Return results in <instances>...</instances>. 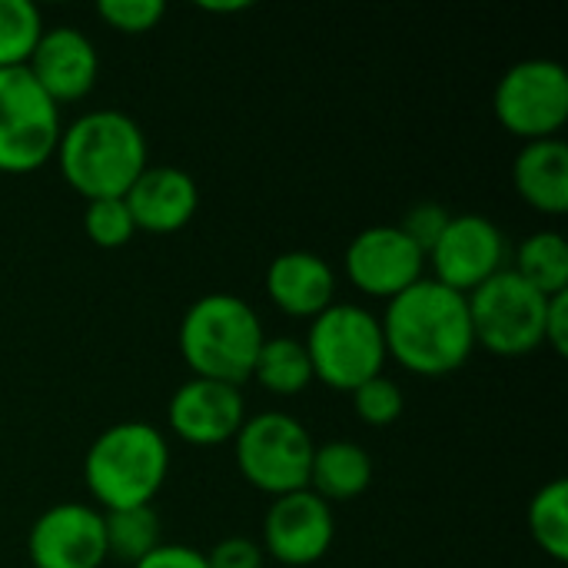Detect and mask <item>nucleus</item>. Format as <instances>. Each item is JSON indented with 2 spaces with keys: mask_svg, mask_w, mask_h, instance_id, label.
<instances>
[{
  "mask_svg": "<svg viewBox=\"0 0 568 568\" xmlns=\"http://www.w3.org/2000/svg\"><path fill=\"white\" fill-rule=\"evenodd\" d=\"M379 326L386 356L426 379L463 369L476 349L466 296L426 276L386 303Z\"/></svg>",
  "mask_w": 568,
  "mask_h": 568,
  "instance_id": "obj_1",
  "label": "nucleus"
},
{
  "mask_svg": "<svg viewBox=\"0 0 568 568\" xmlns=\"http://www.w3.org/2000/svg\"><path fill=\"white\" fill-rule=\"evenodd\" d=\"M53 160L63 180L90 203L126 196L146 163V136L140 123L120 110H90L63 126Z\"/></svg>",
  "mask_w": 568,
  "mask_h": 568,
  "instance_id": "obj_2",
  "label": "nucleus"
},
{
  "mask_svg": "<svg viewBox=\"0 0 568 568\" xmlns=\"http://www.w3.org/2000/svg\"><path fill=\"white\" fill-rule=\"evenodd\" d=\"M266 333L256 310L233 293H206L180 320V353L193 376L243 386Z\"/></svg>",
  "mask_w": 568,
  "mask_h": 568,
  "instance_id": "obj_3",
  "label": "nucleus"
},
{
  "mask_svg": "<svg viewBox=\"0 0 568 568\" xmlns=\"http://www.w3.org/2000/svg\"><path fill=\"white\" fill-rule=\"evenodd\" d=\"M170 473V446L150 423L103 429L83 459V479L103 513L150 506Z\"/></svg>",
  "mask_w": 568,
  "mask_h": 568,
  "instance_id": "obj_4",
  "label": "nucleus"
},
{
  "mask_svg": "<svg viewBox=\"0 0 568 568\" xmlns=\"http://www.w3.org/2000/svg\"><path fill=\"white\" fill-rule=\"evenodd\" d=\"M303 346L313 366V379L339 393H353L366 379L379 376L389 359L379 316L356 303H333L316 320H310Z\"/></svg>",
  "mask_w": 568,
  "mask_h": 568,
  "instance_id": "obj_5",
  "label": "nucleus"
},
{
  "mask_svg": "<svg viewBox=\"0 0 568 568\" xmlns=\"http://www.w3.org/2000/svg\"><path fill=\"white\" fill-rule=\"evenodd\" d=\"M233 449L240 476L273 499L310 486L316 443L306 426L290 413L270 409L246 416V423L233 436Z\"/></svg>",
  "mask_w": 568,
  "mask_h": 568,
  "instance_id": "obj_6",
  "label": "nucleus"
},
{
  "mask_svg": "<svg viewBox=\"0 0 568 568\" xmlns=\"http://www.w3.org/2000/svg\"><path fill=\"white\" fill-rule=\"evenodd\" d=\"M476 346L516 359L542 346L549 296L526 286L509 266L466 296Z\"/></svg>",
  "mask_w": 568,
  "mask_h": 568,
  "instance_id": "obj_7",
  "label": "nucleus"
},
{
  "mask_svg": "<svg viewBox=\"0 0 568 568\" xmlns=\"http://www.w3.org/2000/svg\"><path fill=\"white\" fill-rule=\"evenodd\" d=\"M60 133V106L40 90L30 70H0V173L23 176L40 170L53 160Z\"/></svg>",
  "mask_w": 568,
  "mask_h": 568,
  "instance_id": "obj_8",
  "label": "nucleus"
},
{
  "mask_svg": "<svg viewBox=\"0 0 568 568\" xmlns=\"http://www.w3.org/2000/svg\"><path fill=\"white\" fill-rule=\"evenodd\" d=\"M496 120L523 143L552 140L568 123V73L562 63L529 57L496 83Z\"/></svg>",
  "mask_w": 568,
  "mask_h": 568,
  "instance_id": "obj_9",
  "label": "nucleus"
},
{
  "mask_svg": "<svg viewBox=\"0 0 568 568\" xmlns=\"http://www.w3.org/2000/svg\"><path fill=\"white\" fill-rule=\"evenodd\" d=\"M506 260H509V246H506L503 230L489 216H479V213L453 216L446 233L426 256V263H433L436 270L433 280L463 296L479 290L496 273H503Z\"/></svg>",
  "mask_w": 568,
  "mask_h": 568,
  "instance_id": "obj_10",
  "label": "nucleus"
},
{
  "mask_svg": "<svg viewBox=\"0 0 568 568\" xmlns=\"http://www.w3.org/2000/svg\"><path fill=\"white\" fill-rule=\"evenodd\" d=\"M343 270L359 293L389 303L393 296L423 280L426 253L396 223L369 226L349 240Z\"/></svg>",
  "mask_w": 568,
  "mask_h": 568,
  "instance_id": "obj_11",
  "label": "nucleus"
},
{
  "mask_svg": "<svg viewBox=\"0 0 568 568\" xmlns=\"http://www.w3.org/2000/svg\"><path fill=\"white\" fill-rule=\"evenodd\" d=\"M333 539H336L333 506L310 489L273 499L263 519V552L273 556L280 566H316L329 552Z\"/></svg>",
  "mask_w": 568,
  "mask_h": 568,
  "instance_id": "obj_12",
  "label": "nucleus"
},
{
  "mask_svg": "<svg viewBox=\"0 0 568 568\" xmlns=\"http://www.w3.org/2000/svg\"><path fill=\"white\" fill-rule=\"evenodd\" d=\"M33 568H100L106 562L103 513L83 503H60L37 516L27 536Z\"/></svg>",
  "mask_w": 568,
  "mask_h": 568,
  "instance_id": "obj_13",
  "label": "nucleus"
},
{
  "mask_svg": "<svg viewBox=\"0 0 568 568\" xmlns=\"http://www.w3.org/2000/svg\"><path fill=\"white\" fill-rule=\"evenodd\" d=\"M170 429L190 446H223L246 423V403L240 386L190 376L166 406Z\"/></svg>",
  "mask_w": 568,
  "mask_h": 568,
  "instance_id": "obj_14",
  "label": "nucleus"
},
{
  "mask_svg": "<svg viewBox=\"0 0 568 568\" xmlns=\"http://www.w3.org/2000/svg\"><path fill=\"white\" fill-rule=\"evenodd\" d=\"M30 77L40 83V90L60 106L83 100L100 73V57L93 40L80 27H43L30 60Z\"/></svg>",
  "mask_w": 568,
  "mask_h": 568,
  "instance_id": "obj_15",
  "label": "nucleus"
},
{
  "mask_svg": "<svg viewBox=\"0 0 568 568\" xmlns=\"http://www.w3.org/2000/svg\"><path fill=\"white\" fill-rule=\"evenodd\" d=\"M133 226L143 233H176L200 206L196 180L180 166H146L123 196Z\"/></svg>",
  "mask_w": 568,
  "mask_h": 568,
  "instance_id": "obj_16",
  "label": "nucleus"
},
{
  "mask_svg": "<svg viewBox=\"0 0 568 568\" xmlns=\"http://www.w3.org/2000/svg\"><path fill=\"white\" fill-rule=\"evenodd\" d=\"M263 286L270 303L293 320H316L336 303V273L320 253L310 250L280 253L266 266Z\"/></svg>",
  "mask_w": 568,
  "mask_h": 568,
  "instance_id": "obj_17",
  "label": "nucleus"
},
{
  "mask_svg": "<svg viewBox=\"0 0 568 568\" xmlns=\"http://www.w3.org/2000/svg\"><path fill=\"white\" fill-rule=\"evenodd\" d=\"M516 193L539 213L562 216L568 210V146L552 140H532L513 163Z\"/></svg>",
  "mask_w": 568,
  "mask_h": 568,
  "instance_id": "obj_18",
  "label": "nucleus"
},
{
  "mask_svg": "<svg viewBox=\"0 0 568 568\" xmlns=\"http://www.w3.org/2000/svg\"><path fill=\"white\" fill-rule=\"evenodd\" d=\"M373 483V459L359 443L333 439L313 449L310 466V493H316L323 503H346L369 489Z\"/></svg>",
  "mask_w": 568,
  "mask_h": 568,
  "instance_id": "obj_19",
  "label": "nucleus"
},
{
  "mask_svg": "<svg viewBox=\"0 0 568 568\" xmlns=\"http://www.w3.org/2000/svg\"><path fill=\"white\" fill-rule=\"evenodd\" d=\"M526 286L542 296L568 293V243L559 230H539L526 236L516 250V263L509 266Z\"/></svg>",
  "mask_w": 568,
  "mask_h": 568,
  "instance_id": "obj_20",
  "label": "nucleus"
},
{
  "mask_svg": "<svg viewBox=\"0 0 568 568\" xmlns=\"http://www.w3.org/2000/svg\"><path fill=\"white\" fill-rule=\"evenodd\" d=\"M266 393L273 396H296L313 383V366L306 356L303 339L293 336H266L260 346V356L253 363V376Z\"/></svg>",
  "mask_w": 568,
  "mask_h": 568,
  "instance_id": "obj_21",
  "label": "nucleus"
},
{
  "mask_svg": "<svg viewBox=\"0 0 568 568\" xmlns=\"http://www.w3.org/2000/svg\"><path fill=\"white\" fill-rule=\"evenodd\" d=\"M103 536H106V559H120L136 566L146 559L160 542V516L153 506H130L103 513Z\"/></svg>",
  "mask_w": 568,
  "mask_h": 568,
  "instance_id": "obj_22",
  "label": "nucleus"
},
{
  "mask_svg": "<svg viewBox=\"0 0 568 568\" xmlns=\"http://www.w3.org/2000/svg\"><path fill=\"white\" fill-rule=\"evenodd\" d=\"M529 536L556 562H568V483H546L529 503Z\"/></svg>",
  "mask_w": 568,
  "mask_h": 568,
  "instance_id": "obj_23",
  "label": "nucleus"
},
{
  "mask_svg": "<svg viewBox=\"0 0 568 568\" xmlns=\"http://www.w3.org/2000/svg\"><path fill=\"white\" fill-rule=\"evenodd\" d=\"M40 33L43 17L30 0H0V70L27 67Z\"/></svg>",
  "mask_w": 568,
  "mask_h": 568,
  "instance_id": "obj_24",
  "label": "nucleus"
},
{
  "mask_svg": "<svg viewBox=\"0 0 568 568\" xmlns=\"http://www.w3.org/2000/svg\"><path fill=\"white\" fill-rule=\"evenodd\" d=\"M349 396H353V409H356V416H359L366 426H373V429H386V426H393V423L403 416V409H406V396H403L399 383H396V379H389L386 373H379V376L366 379V383H363V386H356Z\"/></svg>",
  "mask_w": 568,
  "mask_h": 568,
  "instance_id": "obj_25",
  "label": "nucleus"
},
{
  "mask_svg": "<svg viewBox=\"0 0 568 568\" xmlns=\"http://www.w3.org/2000/svg\"><path fill=\"white\" fill-rule=\"evenodd\" d=\"M83 230L90 236L93 246L100 250H120L133 240L136 226L133 216L123 203V196H110V200H90L87 213H83Z\"/></svg>",
  "mask_w": 568,
  "mask_h": 568,
  "instance_id": "obj_26",
  "label": "nucleus"
},
{
  "mask_svg": "<svg viewBox=\"0 0 568 568\" xmlns=\"http://www.w3.org/2000/svg\"><path fill=\"white\" fill-rule=\"evenodd\" d=\"M166 7L163 0H100L97 3V17L120 30V33H150L160 20H163Z\"/></svg>",
  "mask_w": 568,
  "mask_h": 568,
  "instance_id": "obj_27",
  "label": "nucleus"
},
{
  "mask_svg": "<svg viewBox=\"0 0 568 568\" xmlns=\"http://www.w3.org/2000/svg\"><path fill=\"white\" fill-rule=\"evenodd\" d=\"M449 220H453V213L443 206V203H433V200H426V203H416V206H409L406 210V216L396 223L426 256H429V250L439 243V236L446 233V226H449Z\"/></svg>",
  "mask_w": 568,
  "mask_h": 568,
  "instance_id": "obj_28",
  "label": "nucleus"
},
{
  "mask_svg": "<svg viewBox=\"0 0 568 568\" xmlns=\"http://www.w3.org/2000/svg\"><path fill=\"white\" fill-rule=\"evenodd\" d=\"M263 562H266L263 546H256L246 536H230L206 552L210 568H263Z\"/></svg>",
  "mask_w": 568,
  "mask_h": 568,
  "instance_id": "obj_29",
  "label": "nucleus"
},
{
  "mask_svg": "<svg viewBox=\"0 0 568 568\" xmlns=\"http://www.w3.org/2000/svg\"><path fill=\"white\" fill-rule=\"evenodd\" d=\"M542 346H552V353H556V356H566L568 353V293L549 296Z\"/></svg>",
  "mask_w": 568,
  "mask_h": 568,
  "instance_id": "obj_30",
  "label": "nucleus"
},
{
  "mask_svg": "<svg viewBox=\"0 0 568 568\" xmlns=\"http://www.w3.org/2000/svg\"><path fill=\"white\" fill-rule=\"evenodd\" d=\"M133 568H210L206 566V556L190 549V546H156L146 559H140Z\"/></svg>",
  "mask_w": 568,
  "mask_h": 568,
  "instance_id": "obj_31",
  "label": "nucleus"
},
{
  "mask_svg": "<svg viewBox=\"0 0 568 568\" xmlns=\"http://www.w3.org/2000/svg\"><path fill=\"white\" fill-rule=\"evenodd\" d=\"M203 10H213V13H233V10H246L250 3L246 0H233V3H200Z\"/></svg>",
  "mask_w": 568,
  "mask_h": 568,
  "instance_id": "obj_32",
  "label": "nucleus"
}]
</instances>
